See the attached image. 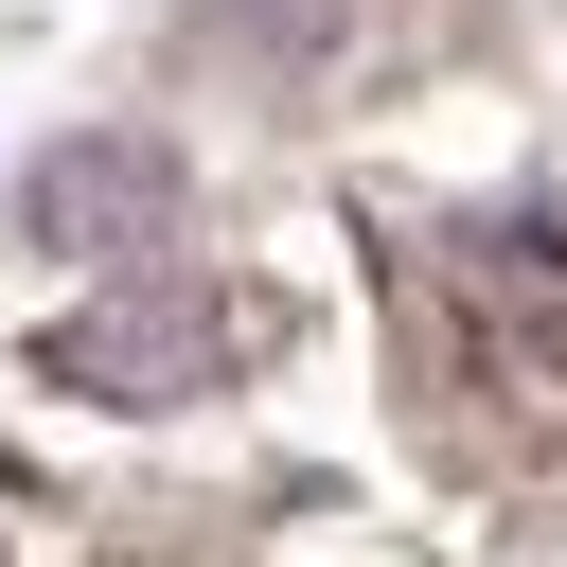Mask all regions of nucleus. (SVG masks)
<instances>
[{
    "instance_id": "1",
    "label": "nucleus",
    "mask_w": 567,
    "mask_h": 567,
    "mask_svg": "<svg viewBox=\"0 0 567 567\" xmlns=\"http://www.w3.org/2000/svg\"><path fill=\"white\" fill-rule=\"evenodd\" d=\"M213 354H230L213 284H124V301H71L35 337V372L89 390V408H177V390H213Z\"/></svg>"
},
{
    "instance_id": "2",
    "label": "nucleus",
    "mask_w": 567,
    "mask_h": 567,
    "mask_svg": "<svg viewBox=\"0 0 567 567\" xmlns=\"http://www.w3.org/2000/svg\"><path fill=\"white\" fill-rule=\"evenodd\" d=\"M177 213H195V159L142 142V124L35 159V248H53V266H142V248H177Z\"/></svg>"
}]
</instances>
